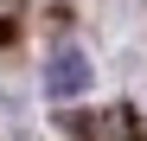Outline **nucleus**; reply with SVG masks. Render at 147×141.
<instances>
[{
	"mask_svg": "<svg viewBox=\"0 0 147 141\" xmlns=\"http://www.w3.org/2000/svg\"><path fill=\"white\" fill-rule=\"evenodd\" d=\"M90 58L77 52V45H58L51 58H45V96H58V103H70V96H83L90 90Z\"/></svg>",
	"mask_w": 147,
	"mask_h": 141,
	"instance_id": "obj_1",
	"label": "nucleus"
}]
</instances>
